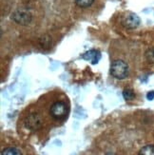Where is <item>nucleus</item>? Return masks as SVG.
<instances>
[{
	"label": "nucleus",
	"instance_id": "nucleus-1",
	"mask_svg": "<svg viewBox=\"0 0 154 155\" xmlns=\"http://www.w3.org/2000/svg\"><path fill=\"white\" fill-rule=\"evenodd\" d=\"M70 111L69 104L65 100H56L50 106L49 114L51 119L55 121H64Z\"/></svg>",
	"mask_w": 154,
	"mask_h": 155
},
{
	"label": "nucleus",
	"instance_id": "nucleus-2",
	"mask_svg": "<svg viewBox=\"0 0 154 155\" xmlns=\"http://www.w3.org/2000/svg\"><path fill=\"white\" fill-rule=\"evenodd\" d=\"M110 73L116 79H125L129 75V66L123 60H115L110 66Z\"/></svg>",
	"mask_w": 154,
	"mask_h": 155
},
{
	"label": "nucleus",
	"instance_id": "nucleus-3",
	"mask_svg": "<svg viewBox=\"0 0 154 155\" xmlns=\"http://www.w3.org/2000/svg\"><path fill=\"white\" fill-rule=\"evenodd\" d=\"M26 126L30 130H38L43 126V117L38 112H30L26 118Z\"/></svg>",
	"mask_w": 154,
	"mask_h": 155
},
{
	"label": "nucleus",
	"instance_id": "nucleus-4",
	"mask_svg": "<svg viewBox=\"0 0 154 155\" xmlns=\"http://www.w3.org/2000/svg\"><path fill=\"white\" fill-rule=\"evenodd\" d=\"M13 20L19 24H21V25H27L31 22V16L29 12L20 11V12H17L13 15Z\"/></svg>",
	"mask_w": 154,
	"mask_h": 155
},
{
	"label": "nucleus",
	"instance_id": "nucleus-5",
	"mask_svg": "<svg viewBox=\"0 0 154 155\" xmlns=\"http://www.w3.org/2000/svg\"><path fill=\"white\" fill-rule=\"evenodd\" d=\"M81 57L84 60H88V61L90 60L92 65H96L99 62V60L101 59V53L96 50H91L85 52Z\"/></svg>",
	"mask_w": 154,
	"mask_h": 155
},
{
	"label": "nucleus",
	"instance_id": "nucleus-6",
	"mask_svg": "<svg viewBox=\"0 0 154 155\" xmlns=\"http://www.w3.org/2000/svg\"><path fill=\"white\" fill-rule=\"evenodd\" d=\"M139 23H140V19L135 13H130V15H129L123 20V24L125 25V27L129 29L136 28L139 25Z\"/></svg>",
	"mask_w": 154,
	"mask_h": 155
},
{
	"label": "nucleus",
	"instance_id": "nucleus-7",
	"mask_svg": "<svg viewBox=\"0 0 154 155\" xmlns=\"http://www.w3.org/2000/svg\"><path fill=\"white\" fill-rule=\"evenodd\" d=\"M140 155H154V146L149 145L142 147V150L139 152Z\"/></svg>",
	"mask_w": 154,
	"mask_h": 155
},
{
	"label": "nucleus",
	"instance_id": "nucleus-8",
	"mask_svg": "<svg viewBox=\"0 0 154 155\" xmlns=\"http://www.w3.org/2000/svg\"><path fill=\"white\" fill-rule=\"evenodd\" d=\"M74 1L75 4L80 8H89L93 4L94 0H74Z\"/></svg>",
	"mask_w": 154,
	"mask_h": 155
},
{
	"label": "nucleus",
	"instance_id": "nucleus-9",
	"mask_svg": "<svg viewBox=\"0 0 154 155\" xmlns=\"http://www.w3.org/2000/svg\"><path fill=\"white\" fill-rule=\"evenodd\" d=\"M123 96L126 101H130L135 97V93L130 89H126L123 91Z\"/></svg>",
	"mask_w": 154,
	"mask_h": 155
},
{
	"label": "nucleus",
	"instance_id": "nucleus-10",
	"mask_svg": "<svg viewBox=\"0 0 154 155\" xmlns=\"http://www.w3.org/2000/svg\"><path fill=\"white\" fill-rule=\"evenodd\" d=\"M1 154L4 155V154H13V155H18V154H21V152H20L18 150L15 149V147H7V149L3 150L1 151Z\"/></svg>",
	"mask_w": 154,
	"mask_h": 155
},
{
	"label": "nucleus",
	"instance_id": "nucleus-11",
	"mask_svg": "<svg viewBox=\"0 0 154 155\" xmlns=\"http://www.w3.org/2000/svg\"><path fill=\"white\" fill-rule=\"evenodd\" d=\"M146 60H148L149 63L154 64V48H151V49L146 51Z\"/></svg>",
	"mask_w": 154,
	"mask_h": 155
},
{
	"label": "nucleus",
	"instance_id": "nucleus-12",
	"mask_svg": "<svg viewBox=\"0 0 154 155\" xmlns=\"http://www.w3.org/2000/svg\"><path fill=\"white\" fill-rule=\"evenodd\" d=\"M146 98L149 100H153L154 99V91H151L146 94Z\"/></svg>",
	"mask_w": 154,
	"mask_h": 155
}]
</instances>
